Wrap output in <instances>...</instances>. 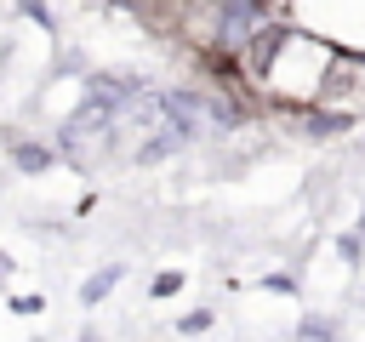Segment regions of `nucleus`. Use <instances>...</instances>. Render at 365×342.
I'll return each instance as SVG.
<instances>
[{"label":"nucleus","mask_w":365,"mask_h":342,"mask_svg":"<svg viewBox=\"0 0 365 342\" xmlns=\"http://www.w3.org/2000/svg\"><path fill=\"white\" fill-rule=\"evenodd\" d=\"M268 0H217V40L222 46H245V34L257 23H268Z\"/></svg>","instance_id":"nucleus-1"},{"label":"nucleus","mask_w":365,"mask_h":342,"mask_svg":"<svg viewBox=\"0 0 365 342\" xmlns=\"http://www.w3.org/2000/svg\"><path fill=\"white\" fill-rule=\"evenodd\" d=\"M114 279H120V268H103L97 279H86V285H80V302H97V296H108V291H114Z\"/></svg>","instance_id":"nucleus-2"},{"label":"nucleus","mask_w":365,"mask_h":342,"mask_svg":"<svg viewBox=\"0 0 365 342\" xmlns=\"http://www.w3.org/2000/svg\"><path fill=\"white\" fill-rule=\"evenodd\" d=\"M46 160H51L46 148H29V142H17V165H23V171H40Z\"/></svg>","instance_id":"nucleus-3"},{"label":"nucleus","mask_w":365,"mask_h":342,"mask_svg":"<svg viewBox=\"0 0 365 342\" xmlns=\"http://www.w3.org/2000/svg\"><path fill=\"white\" fill-rule=\"evenodd\" d=\"M177 285H182V274H160V279H154V296H171Z\"/></svg>","instance_id":"nucleus-4"},{"label":"nucleus","mask_w":365,"mask_h":342,"mask_svg":"<svg viewBox=\"0 0 365 342\" xmlns=\"http://www.w3.org/2000/svg\"><path fill=\"white\" fill-rule=\"evenodd\" d=\"M211 325V314H188V319H177V331H205Z\"/></svg>","instance_id":"nucleus-5"},{"label":"nucleus","mask_w":365,"mask_h":342,"mask_svg":"<svg viewBox=\"0 0 365 342\" xmlns=\"http://www.w3.org/2000/svg\"><path fill=\"white\" fill-rule=\"evenodd\" d=\"M6 268H11V256H6V251H0V274H6Z\"/></svg>","instance_id":"nucleus-6"}]
</instances>
